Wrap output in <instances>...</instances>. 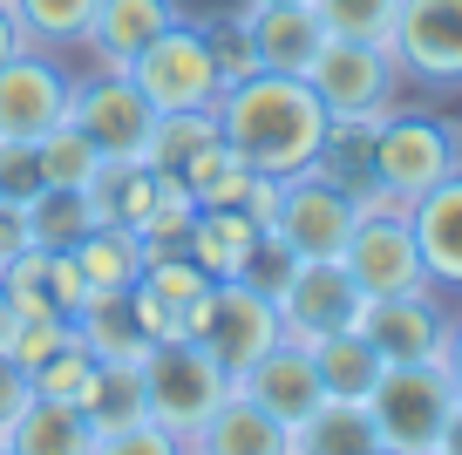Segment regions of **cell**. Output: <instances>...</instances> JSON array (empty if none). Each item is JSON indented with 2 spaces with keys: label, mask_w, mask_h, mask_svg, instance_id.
Segmentation results:
<instances>
[{
  "label": "cell",
  "mask_w": 462,
  "mask_h": 455,
  "mask_svg": "<svg viewBox=\"0 0 462 455\" xmlns=\"http://www.w3.org/2000/svg\"><path fill=\"white\" fill-rule=\"evenodd\" d=\"M69 123L88 136V150H96L102 163H143V143H150L157 109L143 102V88H136L123 69H102V75H88V82H75Z\"/></svg>",
  "instance_id": "ba28073f"
},
{
  "label": "cell",
  "mask_w": 462,
  "mask_h": 455,
  "mask_svg": "<svg viewBox=\"0 0 462 455\" xmlns=\"http://www.w3.org/2000/svg\"><path fill=\"white\" fill-rule=\"evenodd\" d=\"M69 258H75V272H82L88 299H130L136 279H143V265H150V245H143V231L102 218V225H88L82 238L69 245Z\"/></svg>",
  "instance_id": "ac0fdd59"
},
{
  "label": "cell",
  "mask_w": 462,
  "mask_h": 455,
  "mask_svg": "<svg viewBox=\"0 0 462 455\" xmlns=\"http://www.w3.org/2000/svg\"><path fill=\"white\" fill-rule=\"evenodd\" d=\"M184 449L190 455H292V435L259 408V401H245L231 387V395L204 414V428L184 441Z\"/></svg>",
  "instance_id": "d6986e66"
},
{
  "label": "cell",
  "mask_w": 462,
  "mask_h": 455,
  "mask_svg": "<svg viewBox=\"0 0 462 455\" xmlns=\"http://www.w3.org/2000/svg\"><path fill=\"white\" fill-rule=\"evenodd\" d=\"M292 455H381V435L367 422L361 401H319L300 428H292Z\"/></svg>",
  "instance_id": "cb8c5ba5"
},
{
  "label": "cell",
  "mask_w": 462,
  "mask_h": 455,
  "mask_svg": "<svg viewBox=\"0 0 462 455\" xmlns=\"http://www.w3.org/2000/svg\"><path fill=\"white\" fill-rule=\"evenodd\" d=\"M82 414L96 422V435L102 428H123V422H143V360H102Z\"/></svg>",
  "instance_id": "83f0119b"
},
{
  "label": "cell",
  "mask_w": 462,
  "mask_h": 455,
  "mask_svg": "<svg viewBox=\"0 0 462 455\" xmlns=\"http://www.w3.org/2000/svg\"><path fill=\"white\" fill-rule=\"evenodd\" d=\"M231 387H238L245 401H259V408L273 414V422L286 428V435H292V428H300L306 414L319 408V401H327V387H319V367H313V354H306L300 340L265 347V354L252 360V367L238 374Z\"/></svg>",
  "instance_id": "9a60e30c"
},
{
  "label": "cell",
  "mask_w": 462,
  "mask_h": 455,
  "mask_svg": "<svg viewBox=\"0 0 462 455\" xmlns=\"http://www.w3.org/2000/svg\"><path fill=\"white\" fill-rule=\"evenodd\" d=\"M306 354H313L319 387H327L333 401H367V395H374V381H381V367H388V360L374 354V340H367L361 327L319 333V340H306Z\"/></svg>",
  "instance_id": "603a6c76"
},
{
  "label": "cell",
  "mask_w": 462,
  "mask_h": 455,
  "mask_svg": "<svg viewBox=\"0 0 462 455\" xmlns=\"http://www.w3.org/2000/svg\"><path fill=\"white\" fill-rule=\"evenodd\" d=\"M265 245V225H252L245 211H231V204H217V211H198L184 231V252L198 258L211 279H245L252 258H259Z\"/></svg>",
  "instance_id": "44dd1931"
},
{
  "label": "cell",
  "mask_w": 462,
  "mask_h": 455,
  "mask_svg": "<svg viewBox=\"0 0 462 455\" xmlns=\"http://www.w3.org/2000/svg\"><path fill=\"white\" fill-rule=\"evenodd\" d=\"M367 171L402 204H415L421 190H435L442 177L462 171V129L429 109H388L374 123V143H367Z\"/></svg>",
  "instance_id": "3957f363"
},
{
  "label": "cell",
  "mask_w": 462,
  "mask_h": 455,
  "mask_svg": "<svg viewBox=\"0 0 462 455\" xmlns=\"http://www.w3.org/2000/svg\"><path fill=\"white\" fill-rule=\"evenodd\" d=\"M69 327H75V340H82L96 360H143L150 354L143 327L130 320V299H88Z\"/></svg>",
  "instance_id": "484cf974"
},
{
  "label": "cell",
  "mask_w": 462,
  "mask_h": 455,
  "mask_svg": "<svg viewBox=\"0 0 462 455\" xmlns=\"http://www.w3.org/2000/svg\"><path fill=\"white\" fill-rule=\"evenodd\" d=\"M96 455H190V449H184L163 422H150V414H143V422L102 428V435H96Z\"/></svg>",
  "instance_id": "e575fe53"
},
{
  "label": "cell",
  "mask_w": 462,
  "mask_h": 455,
  "mask_svg": "<svg viewBox=\"0 0 462 455\" xmlns=\"http://www.w3.org/2000/svg\"><path fill=\"white\" fill-rule=\"evenodd\" d=\"M96 367H102V360H96V354H88V347L69 333V340H61L55 354H48L42 367L28 374V381H34V395H55V401H75V408H82L88 387H96Z\"/></svg>",
  "instance_id": "1f68e13d"
},
{
  "label": "cell",
  "mask_w": 462,
  "mask_h": 455,
  "mask_svg": "<svg viewBox=\"0 0 462 455\" xmlns=\"http://www.w3.org/2000/svg\"><path fill=\"white\" fill-rule=\"evenodd\" d=\"M88 225H102L96 204H88V190H55L48 184V190L28 198V238L42 245V252H69Z\"/></svg>",
  "instance_id": "4316f807"
},
{
  "label": "cell",
  "mask_w": 462,
  "mask_h": 455,
  "mask_svg": "<svg viewBox=\"0 0 462 455\" xmlns=\"http://www.w3.org/2000/svg\"><path fill=\"white\" fill-rule=\"evenodd\" d=\"M381 455H394V449H381Z\"/></svg>",
  "instance_id": "f6af8a7d"
},
{
  "label": "cell",
  "mask_w": 462,
  "mask_h": 455,
  "mask_svg": "<svg viewBox=\"0 0 462 455\" xmlns=\"http://www.w3.org/2000/svg\"><path fill=\"white\" fill-rule=\"evenodd\" d=\"M327 129H333V116L306 75L259 69L217 96V136L252 177H279L286 184V177L313 171L319 150H327Z\"/></svg>",
  "instance_id": "6da1fadb"
},
{
  "label": "cell",
  "mask_w": 462,
  "mask_h": 455,
  "mask_svg": "<svg viewBox=\"0 0 462 455\" xmlns=\"http://www.w3.org/2000/svg\"><path fill=\"white\" fill-rule=\"evenodd\" d=\"M184 340H198L204 354H211L217 367L238 381V374H245L265 347L286 340V327H279V306H273V292H265V285H252V279H211V292L198 299V313H190Z\"/></svg>",
  "instance_id": "5b68a950"
},
{
  "label": "cell",
  "mask_w": 462,
  "mask_h": 455,
  "mask_svg": "<svg viewBox=\"0 0 462 455\" xmlns=\"http://www.w3.org/2000/svg\"><path fill=\"white\" fill-rule=\"evenodd\" d=\"M21 48H42V42H34V34L21 28V14L7 7V0H0V61H14Z\"/></svg>",
  "instance_id": "f35d334b"
},
{
  "label": "cell",
  "mask_w": 462,
  "mask_h": 455,
  "mask_svg": "<svg viewBox=\"0 0 462 455\" xmlns=\"http://www.w3.org/2000/svg\"><path fill=\"white\" fill-rule=\"evenodd\" d=\"M279 306V327H286V340H319V333H340V327H361V285L346 279L340 258H292L286 285L273 292Z\"/></svg>",
  "instance_id": "8fae6325"
},
{
  "label": "cell",
  "mask_w": 462,
  "mask_h": 455,
  "mask_svg": "<svg viewBox=\"0 0 462 455\" xmlns=\"http://www.w3.org/2000/svg\"><path fill=\"white\" fill-rule=\"evenodd\" d=\"M34 163H42V184L55 190H88L102 171V157L88 150V136L75 123H55L48 136H34Z\"/></svg>",
  "instance_id": "f1b7e54d"
},
{
  "label": "cell",
  "mask_w": 462,
  "mask_h": 455,
  "mask_svg": "<svg viewBox=\"0 0 462 455\" xmlns=\"http://www.w3.org/2000/svg\"><path fill=\"white\" fill-rule=\"evenodd\" d=\"M456 129H462V123H456Z\"/></svg>",
  "instance_id": "bcb514c9"
},
{
  "label": "cell",
  "mask_w": 462,
  "mask_h": 455,
  "mask_svg": "<svg viewBox=\"0 0 462 455\" xmlns=\"http://www.w3.org/2000/svg\"><path fill=\"white\" fill-rule=\"evenodd\" d=\"M69 333H75V327H69L61 313H7V327H0V354L14 360L21 374H34L61 340H69Z\"/></svg>",
  "instance_id": "4dcf8cb0"
},
{
  "label": "cell",
  "mask_w": 462,
  "mask_h": 455,
  "mask_svg": "<svg viewBox=\"0 0 462 455\" xmlns=\"http://www.w3.org/2000/svg\"><path fill=\"white\" fill-rule=\"evenodd\" d=\"M340 265H346V279L361 285V299L429 292V265H421V245H415V231H408V211L354 218V238H346Z\"/></svg>",
  "instance_id": "7c38bea8"
},
{
  "label": "cell",
  "mask_w": 462,
  "mask_h": 455,
  "mask_svg": "<svg viewBox=\"0 0 462 455\" xmlns=\"http://www.w3.org/2000/svg\"><path fill=\"white\" fill-rule=\"evenodd\" d=\"M456 381H448L442 360H402V367H381L374 395L361 401L367 422H374L381 449L394 455H435L442 449V428L456 414Z\"/></svg>",
  "instance_id": "7a4b0ae2"
},
{
  "label": "cell",
  "mask_w": 462,
  "mask_h": 455,
  "mask_svg": "<svg viewBox=\"0 0 462 455\" xmlns=\"http://www.w3.org/2000/svg\"><path fill=\"white\" fill-rule=\"evenodd\" d=\"M28 395H34V381H28V374H21L7 354H0V435L14 428V414L28 408Z\"/></svg>",
  "instance_id": "8d00e7d4"
},
{
  "label": "cell",
  "mask_w": 462,
  "mask_h": 455,
  "mask_svg": "<svg viewBox=\"0 0 462 455\" xmlns=\"http://www.w3.org/2000/svg\"><path fill=\"white\" fill-rule=\"evenodd\" d=\"M0 441H7L14 455H96V422H88L75 401L28 395V408L14 414V428H7Z\"/></svg>",
  "instance_id": "ffe728a7"
},
{
  "label": "cell",
  "mask_w": 462,
  "mask_h": 455,
  "mask_svg": "<svg viewBox=\"0 0 462 455\" xmlns=\"http://www.w3.org/2000/svg\"><path fill=\"white\" fill-rule=\"evenodd\" d=\"M75 75L55 61V48H21L0 61V143H34L55 123H69Z\"/></svg>",
  "instance_id": "4fadbf2b"
},
{
  "label": "cell",
  "mask_w": 462,
  "mask_h": 455,
  "mask_svg": "<svg viewBox=\"0 0 462 455\" xmlns=\"http://www.w3.org/2000/svg\"><path fill=\"white\" fill-rule=\"evenodd\" d=\"M211 55H217V75H225V88L231 82H245V75H259V48H252V34H245V14H225V21H211Z\"/></svg>",
  "instance_id": "836d02e7"
},
{
  "label": "cell",
  "mask_w": 462,
  "mask_h": 455,
  "mask_svg": "<svg viewBox=\"0 0 462 455\" xmlns=\"http://www.w3.org/2000/svg\"><path fill=\"white\" fill-rule=\"evenodd\" d=\"M28 204H7V198H0V265H7V258H21V252H28Z\"/></svg>",
  "instance_id": "74e56055"
},
{
  "label": "cell",
  "mask_w": 462,
  "mask_h": 455,
  "mask_svg": "<svg viewBox=\"0 0 462 455\" xmlns=\"http://www.w3.org/2000/svg\"><path fill=\"white\" fill-rule=\"evenodd\" d=\"M7 313H14V306H7V292H0V327H7Z\"/></svg>",
  "instance_id": "b9f144b4"
},
{
  "label": "cell",
  "mask_w": 462,
  "mask_h": 455,
  "mask_svg": "<svg viewBox=\"0 0 462 455\" xmlns=\"http://www.w3.org/2000/svg\"><path fill=\"white\" fill-rule=\"evenodd\" d=\"M448 327H456V313L442 306L435 285L429 292H402V299H367L361 306V333L374 340V354L388 367H402V360H442Z\"/></svg>",
  "instance_id": "5bb4252c"
},
{
  "label": "cell",
  "mask_w": 462,
  "mask_h": 455,
  "mask_svg": "<svg viewBox=\"0 0 462 455\" xmlns=\"http://www.w3.org/2000/svg\"><path fill=\"white\" fill-rule=\"evenodd\" d=\"M21 14V28L34 34L42 48H75L96 21V0H7Z\"/></svg>",
  "instance_id": "f546056e"
},
{
  "label": "cell",
  "mask_w": 462,
  "mask_h": 455,
  "mask_svg": "<svg viewBox=\"0 0 462 455\" xmlns=\"http://www.w3.org/2000/svg\"><path fill=\"white\" fill-rule=\"evenodd\" d=\"M123 75L143 88V102L157 116H171V109H217V96H225L211 34H204L198 21H184V14H177L157 42L136 48V55L123 61Z\"/></svg>",
  "instance_id": "277c9868"
},
{
  "label": "cell",
  "mask_w": 462,
  "mask_h": 455,
  "mask_svg": "<svg viewBox=\"0 0 462 455\" xmlns=\"http://www.w3.org/2000/svg\"><path fill=\"white\" fill-rule=\"evenodd\" d=\"M327 34H346V42H388L394 28V7L402 0H313Z\"/></svg>",
  "instance_id": "d6a6232c"
},
{
  "label": "cell",
  "mask_w": 462,
  "mask_h": 455,
  "mask_svg": "<svg viewBox=\"0 0 462 455\" xmlns=\"http://www.w3.org/2000/svg\"><path fill=\"white\" fill-rule=\"evenodd\" d=\"M245 7H259V0H245Z\"/></svg>",
  "instance_id": "ee69618b"
},
{
  "label": "cell",
  "mask_w": 462,
  "mask_h": 455,
  "mask_svg": "<svg viewBox=\"0 0 462 455\" xmlns=\"http://www.w3.org/2000/svg\"><path fill=\"white\" fill-rule=\"evenodd\" d=\"M408 231L421 245V265H429L435 292H462V171L408 204Z\"/></svg>",
  "instance_id": "e0dca14e"
},
{
  "label": "cell",
  "mask_w": 462,
  "mask_h": 455,
  "mask_svg": "<svg viewBox=\"0 0 462 455\" xmlns=\"http://www.w3.org/2000/svg\"><path fill=\"white\" fill-rule=\"evenodd\" d=\"M388 55L402 82L462 88V0H402L388 28Z\"/></svg>",
  "instance_id": "9c48e42d"
},
{
  "label": "cell",
  "mask_w": 462,
  "mask_h": 455,
  "mask_svg": "<svg viewBox=\"0 0 462 455\" xmlns=\"http://www.w3.org/2000/svg\"><path fill=\"white\" fill-rule=\"evenodd\" d=\"M238 14H245V34L259 48V69H279V75H306L319 42H327V21H319L313 0H259V7L238 0Z\"/></svg>",
  "instance_id": "2e32d148"
},
{
  "label": "cell",
  "mask_w": 462,
  "mask_h": 455,
  "mask_svg": "<svg viewBox=\"0 0 462 455\" xmlns=\"http://www.w3.org/2000/svg\"><path fill=\"white\" fill-rule=\"evenodd\" d=\"M177 21V0H96V21H88L82 42L96 48L102 69H123L143 42H157Z\"/></svg>",
  "instance_id": "7402d4cb"
},
{
  "label": "cell",
  "mask_w": 462,
  "mask_h": 455,
  "mask_svg": "<svg viewBox=\"0 0 462 455\" xmlns=\"http://www.w3.org/2000/svg\"><path fill=\"white\" fill-rule=\"evenodd\" d=\"M442 367H448V381H456V395H462V313H456V327H448V354H442Z\"/></svg>",
  "instance_id": "ab89813d"
},
{
  "label": "cell",
  "mask_w": 462,
  "mask_h": 455,
  "mask_svg": "<svg viewBox=\"0 0 462 455\" xmlns=\"http://www.w3.org/2000/svg\"><path fill=\"white\" fill-rule=\"evenodd\" d=\"M42 184V163H34V143H0V198L7 204H28Z\"/></svg>",
  "instance_id": "d590c367"
},
{
  "label": "cell",
  "mask_w": 462,
  "mask_h": 455,
  "mask_svg": "<svg viewBox=\"0 0 462 455\" xmlns=\"http://www.w3.org/2000/svg\"><path fill=\"white\" fill-rule=\"evenodd\" d=\"M313 96L327 102L333 123H381L388 109H402V69H394L388 42H346V34H327L306 69Z\"/></svg>",
  "instance_id": "8992f818"
},
{
  "label": "cell",
  "mask_w": 462,
  "mask_h": 455,
  "mask_svg": "<svg viewBox=\"0 0 462 455\" xmlns=\"http://www.w3.org/2000/svg\"><path fill=\"white\" fill-rule=\"evenodd\" d=\"M0 455H14V449H7V441H0Z\"/></svg>",
  "instance_id": "7bdbcfd3"
},
{
  "label": "cell",
  "mask_w": 462,
  "mask_h": 455,
  "mask_svg": "<svg viewBox=\"0 0 462 455\" xmlns=\"http://www.w3.org/2000/svg\"><path fill=\"white\" fill-rule=\"evenodd\" d=\"M265 238H279L292 258H340L346 238H354V204H346V190L333 184V177L300 171V177L279 184Z\"/></svg>",
  "instance_id": "30bf717a"
},
{
  "label": "cell",
  "mask_w": 462,
  "mask_h": 455,
  "mask_svg": "<svg viewBox=\"0 0 462 455\" xmlns=\"http://www.w3.org/2000/svg\"><path fill=\"white\" fill-rule=\"evenodd\" d=\"M217 143V109H171L150 123V143H143V163L163 177H177L198 150H211Z\"/></svg>",
  "instance_id": "d4e9b609"
},
{
  "label": "cell",
  "mask_w": 462,
  "mask_h": 455,
  "mask_svg": "<svg viewBox=\"0 0 462 455\" xmlns=\"http://www.w3.org/2000/svg\"><path fill=\"white\" fill-rule=\"evenodd\" d=\"M231 395V374L204 354L198 340H157L143 354V414L163 422L177 441H190L204 428V414Z\"/></svg>",
  "instance_id": "52a82bcc"
},
{
  "label": "cell",
  "mask_w": 462,
  "mask_h": 455,
  "mask_svg": "<svg viewBox=\"0 0 462 455\" xmlns=\"http://www.w3.org/2000/svg\"><path fill=\"white\" fill-rule=\"evenodd\" d=\"M435 455H462V401H456V414H448V428H442V449Z\"/></svg>",
  "instance_id": "60d3db41"
}]
</instances>
